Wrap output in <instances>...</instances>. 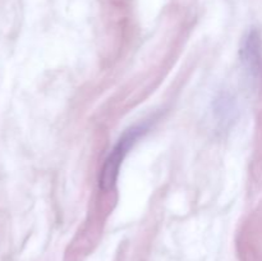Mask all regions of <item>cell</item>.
<instances>
[{
	"instance_id": "1",
	"label": "cell",
	"mask_w": 262,
	"mask_h": 261,
	"mask_svg": "<svg viewBox=\"0 0 262 261\" xmlns=\"http://www.w3.org/2000/svg\"><path fill=\"white\" fill-rule=\"evenodd\" d=\"M145 130L146 125H136V127L128 129L122 136V138L118 141V143L114 146L110 155L105 160L104 166H102L101 174H100V188L104 189V191L113 188L115 181H117L118 173H119L120 164L123 163L130 147L135 145L136 141Z\"/></svg>"
},
{
	"instance_id": "2",
	"label": "cell",
	"mask_w": 262,
	"mask_h": 261,
	"mask_svg": "<svg viewBox=\"0 0 262 261\" xmlns=\"http://www.w3.org/2000/svg\"><path fill=\"white\" fill-rule=\"evenodd\" d=\"M241 58L248 72L257 74L261 67V40L256 30L250 31L241 48Z\"/></svg>"
}]
</instances>
